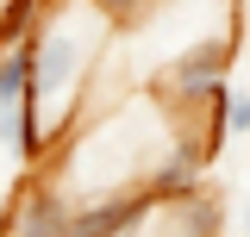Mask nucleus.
Masks as SVG:
<instances>
[{
    "label": "nucleus",
    "instance_id": "nucleus-1",
    "mask_svg": "<svg viewBox=\"0 0 250 237\" xmlns=\"http://www.w3.org/2000/svg\"><path fill=\"white\" fill-rule=\"evenodd\" d=\"M113 31L119 25L94 0H44V19L31 31V88H25V113L44 150H50V138H62L75 125V106L106 57Z\"/></svg>",
    "mask_w": 250,
    "mask_h": 237
},
{
    "label": "nucleus",
    "instance_id": "nucleus-2",
    "mask_svg": "<svg viewBox=\"0 0 250 237\" xmlns=\"http://www.w3.org/2000/svg\"><path fill=\"white\" fill-rule=\"evenodd\" d=\"M225 69H231V38H225V31H207V38L182 44L175 57L163 62V106H169V113L219 106V94H225Z\"/></svg>",
    "mask_w": 250,
    "mask_h": 237
},
{
    "label": "nucleus",
    "instance_id": "nucleus-3",
    "mask_svg": "<svg viewBox=\"0 0 250 237\" xmlns=\"http://www.w3.org/2000/svg\"><path fill=\"white\" fill-rule=\"evenodd\" d=\"M69 218H75V200H69L50 175H31L25 187L13 194L0 237H69Z\"/></svg>",
    "mask_w": 250,
    "mask_h": 237
},
{
    "label": "nucleus",
    "instance_id": "nucleus-4",
    "mask_svg": "<svg viewBox=\"0 0 250 237\" xmlns=\"http://www.w3.org/2000/svg\"><path fill=\"white\" fill-rule=\"evenodd\" d=\"M25 88H31V38L0 50V106H19Z\"/></svg>",
    "mask_w": 250,
    "mask_h": 237
},
{
    "label": "nucleus",
    "instance_id": "nucleus-5",
    "mask_svg": "<svg viewBox=\"0 0 250 237\" xmlns=\"http://www.w3.org/2000/svg\"><path fill=\"white\" fill-rule=\"evenodd\" d=\"M213 131H219V138H250V88H225V94H219Z\"/></svg>",
    "mask_w": 250,
    "mask_h": 237
},
{
    "label": "nucleus",
    "instance_id": "nucleus-6",
    "mask_svg": "<svg viewBox=\"0 0 250 237\" xmlns=\"http://www.w3.org/2000/svg\"><path fill=\"white\" fill-rule=\"evenodd\" d=\"M244 237H250V194H244Z\"/></svg>",
    "mask_w": 250,
    "mask_h": 237
},
{
    "label": "nucleus",
    "instance_id": "nucleus-7",
    "mask_svg": "<svg viewBox=\"0 0 250 237\" xmlns=\"http://www.w3.org/2000/svg\"><path fill=\"white\" fill-rule=\"evenodd\" d=\"M6 6H13V0H0V13H6Z\"/></svg>",
    "mask_w": 250,
    "mask_h": 237
}]
</instances>
